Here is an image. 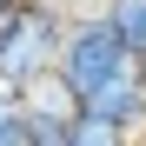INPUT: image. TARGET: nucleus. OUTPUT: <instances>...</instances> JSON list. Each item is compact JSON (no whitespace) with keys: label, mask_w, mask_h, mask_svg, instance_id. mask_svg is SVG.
<instances>
[{"label":"nucleus","mask_w":146,"mask_h":146,"mask_svg":"<svg viewBox=\"0 0 146 146\" xmlns=\"http://www.w3.org/2000/svg\"><path fill=\"white\" fill-rule=\"evenodd\" d=\"M66 146H133V133L113 126V119H100V113H80L66 126Z\"/></svg>","instance_id":"nucleus-5"},{"label":"nucleus","mask_w":146,"mask_h":146,"mask_svg":"<svg viewBox=\"0 0 146 146\" xmlns=\"http://www.w3.org/2000/svg\"><path fill=\"white\" fill-rule=\"evenodd\" d=\"M86 113H100V119H113V126L139 133V126H146V60H133V66L119 73L106 93H93V100H86Z\"/></svg>","instance_id":"nucleus-3"},{"label":"nucleus","mask_w":146,"mask_h":146,"mask_svg":"<svg viewBox=\"0 0 146 146\" xmlns=\"http://www.w3.org/2000/svg\"><path fill=\"white\" fill-rule=\"evenodd\" d=\"M66 27H73V20L60 13V0H27L20 27L0 40V86H7V93H27V86L46 80V73H60Z\"/></svg>","instance_id":"nucleus-1"},{"label":"nucleus","mask_w":146,"mask_h":146,"mask_svg":"<svg viewBox=\"0 0 146 146\" xmlns=\"http://www.w3.org/2000/svg\"><path fill=\"white\" fill-rule=\"evenodd\" d=\"M106 20H113V33L126 40V53L146 60V0H106Z\"/></svg>","instance_id":"nucleus-4"},{"label":"nucleus","mask_w":146,"mask_h":146,"mask_svg":"<svg viewBox=\"0 0 146 146\" xmlns=\"http://www.w3.org/2000/svg\"><path fill=\"white\" fill-rule=\"evenodd\" d=\"M0 146H33V119L20 106V93L0 86Z\"/></svg>","instance_id":"nucleus-6"},{"label":"nucleus","mask_w":146,"mask_h":146,"mask_svg":"<svg viewBox=\"0 0 146 146\" xmlns=\"http://www.w3.org/2000/svg\"><path fill=\"white\" fill-rule=\"evenodd\" d=\"M139 53H126V40L113 33V20L106 13H86V20H73L66 27V46H60V80L80 93V106L93 100V93H106L119 73H126Z\"/></svg>","instance_id":"nucleus-2"}]
</instances>
